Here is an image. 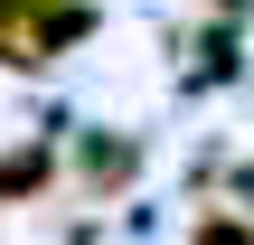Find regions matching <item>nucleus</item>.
<instances>
[{"mask_svg": "<svg viewBox=\"0 0 254 245\" xmlns=\"http://www.w3.org/2000/svg\"><path fill=\"white\" fill-rule=\"evenodd\" d=\"M85 0H0V66H47L66 38H85Z\"/></svg>", "mask_w": 254, "mask_h": 245, "instance_id": "f257e3e1", "label": "nucleus"}]
</instances>
